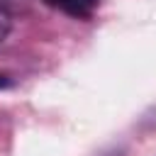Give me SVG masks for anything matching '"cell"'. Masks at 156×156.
Wrapping results in <instances>:
<instances>
[{"label":"cell","mask_w":156,"mask_h":156,"mask_svg":"<svg viewBox=\"0 0 156 156\" xmlns=\"http://www.w3.org/2000/svg\"><path fill=\"white\" fill-rule=\"evenodd\" d=\"M7 85H10V78H7V76H2V73H0V88H7Z\"/></svg>","instance_id":"3957f363"},{"label":"cell","mask_w":156,"mask_h":156,"mask_svg":"<svg viewBox=\"0 0 156 156\" xmlns=\"http://www.w3.org/2000/svg\"><path fill=\"white\" fill-rule=\"evenodd\" d=\"M41 2H46L49 7L61 10L63 15L76 17V20H88L98 7V0H41Z\"/></svg>","instance_id":"6da1fadb"},{"label":"cell","mask_w":156,"mask_h":156,"mask_svg":"<svg viewBox=\"0 0 156 156\" xmlns=\"http://www.w3.org/2000/svg\"><path fill=\"white\" fill-rule=\"evenodd\" d=\"M10 27H12V20H10V15L0 7V41L10 34Z\"/></svg>","instance_id":"7a4b0ae2"},{"label":"cell","mask_w":156,"mask_h":156,"mask_svg":"<svg viewBox=\"0 0 156 156\" xmlns=\"http://www.w3.org/2000/svg\"><path fill=\"white\" fill-rule=\"evenodd\" d=\"M105 156H124L122 151H112V154H105Z\"/></svg>","instance_id":"277c9868"}]
</instances>
